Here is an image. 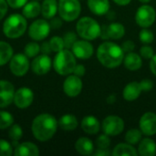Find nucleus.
<instances>
[{"mask_svg":"<svg viewBox=\"0 0 156 156\" xmlns=\"http://www.w3.org/2000/svg\"><path fill=\"white\" fill-rule=\"evenodd\" d=\"M29 69L28 57L26 54H16L10 59V70L11 72L17 76H24Z\"/></svg>","mask_w":156,"mask_h":156,"instance_id":"8","label":"nucleus"},{"mask_svg":"<svg viewBox=\"0 0 156 156\" xmlns=\"http://www.w3.org/2000/svg\"><path fill=\"white\" fill-rule=\"evenodd\" d=\"M142 91L140 82H131L123 90V98L126 101H133L140 96Z\"/></svg>","mask_w":156,"mask_h":156,"instance_id":"20","label":"nucleus"},{"mask_svg":"<svg viewBox=\"0 0 156 156\" xmlns=\"http://www.w3.org/2000/svg\"><path fill=\"white\" fill-rule=\"evenodd\" d=\"M80 4L78 0H59L58 13L65 21H73L80 14Z\"/></svg>","mask_w":156,"mask_h":156,"instance_id":"6","label":"nucleus"},{"mask_svg":"<svg viewBox=\"0 0 156 156\" xmlns=\"http://www.w3.org/2000/svg\"><path fill=\"white\" fill-rule=\"evenodd\" d=\"M150 67H151V70L152 72L156 75V54L153 56L152 58V60H151V63H150Z\"/></svg>","mask_w":156,"mask_h":156,"instance_id":"47","label":"nucleus"},{"mask_svg":"<svg viewBox=\"0 0 156 156\" xmlns=\"http://www.w3.org/2000/svg\"><path fill=\"white\" fill-rule=\"evenodd\" d=\"M49 30H50L49 23H48L46 20L43 19H37L30 25L28 28V34L32 39L40 41L48 36Z\"/></svg>","mask_w":156,"mask_h":156,"instance_id":"9","label":"nucleus"},{"mask_svg":"<svg viewBox=\"0 0 156 156\" xmlns=\"http://www.w3.org/2000/svg\"><path fill=\"white\" fill-rule=\"evenodd\" d=\"M13 149L10 144L5 140H0V156H11Z\"/></svg>","mask_w":156,"mask_h":156,"instance_id":"36","label":"nucleus"},{"mask_svg":"<svg viewBox=\"0 0 156 156\" xmlns=\"http://www.w3.org/2000/svg\"><path fill=\"white\" fill-rule=\"evenodd\" d=\"M15 88L6 80H0V108H5L14 101Z\"/></svg>","mask_w":156,"mask_h":156,"instance_id":"12","label":"nucleus"},{"mask_svg":"<svg viewBox=\"0 0 156 156\" xmlns=\"http://www.w3.org/2000/svg\"><path fill=\"white\" fill-rule=\"evenodd\" d=\"M111 144V140L109 138V135L102 134L98 137L97 139V146L99 149H108Z\"/></svg>","mask_w":156,"mask_h":156,"instance_id":"38","label":"nucleus"},{"mask_svg":"<svg viewBox=\"0 0 156 156\" xmlns=\"http://www.w3.org/2000/svg\"><path fill=\"white\" fill-rule=\"evenodd\" d=\"M58 3L56 0H44L41 5V13L45 18L50 19L55 16L58 11Z\"/></svg>","mask_w":156,"mask_h":156,"instance_id":"25","label":"nucleus"},{"mask_svg":"<svg viewBox=\"0 0 156 156\" xmlns=\"http://www.w3.org/2000/svg\"><path fill=\"white\" fill-rule=\"evenodd\" d=\"M41 12V5L37 1H32L25 5L23 9V15L27 18H34Z\"/></svg>","mask_w":156,"mask_h":156,"instance_id":"27","label":"nucleus"},{"mask_svg":"<svg viewBox=\"0 0 156 156\" xmlns=\"http://www.w3.org/2000/svg\"><path fill=\"white\" fill-rule=\"evenodd\" d=\"M138 154L142 156H154L156 154V144L152 139H144L138 148Z\"/></svg>","mask_w":156,"mask_h":156,"instance_id":"23","label":"nucleus"},{"mask_svg":"<svg viewBox=\"0 0 156 156\" xmlns=\"http://www.w3.org/2000/svg\"><path fill=\"white\" fill-rule=\"evenodd\" d=\"M8 135L11 141L13 142V144L16 145V143L21 139L23 135V131L18 124H14V125H11V128L8 132Z\"/></svg>","mask_w":156,"mask_h":156,"instance_id":"31","label":"nucleus"},{"mask_svg":"<svg viewBox=\"0 0 156 156\" xmlns=\"http://www.w3.org/2000/svg\"><path fill=\"white\" fill-rule=\"evenodd\" d=\"M49 45H50L52 51H54V52H59L65 48L64 40H63V38H61L59 37H53L49 41Z\"/></svg>","mask_w":156,"mask_h":156,"instance_id":"34","label":"nucleus"},{"mask_svg":"<svg viewBox=\"0 0 156 156\" xmlns=\"http://www.w3.org/2000/svg\"><path fill=\"white\" fill-rule=\"evenodd\" d=\"M124 129V122L118 116H108L102 122V130L109 136H117Z\"/></svg>","mask_w":156,"mask_h":156,"instance_id":"10","label":"nucleus"},{"mask_svg":"<svg viewBox=\"0 0 156 156\" xmlns=\"http://www.w3.org/2000/svg\"><path fill=\"white\" fill-rule=\"evenodd\" d=\"M82 130L89 134H96L100 131V122L93 116H87L81 122Z\"/></svg>","mask_w":156,"mask_h":156,"instance_id":"21","label":"nucleus"},{"mask_svg":"<svg viewBox=\"0 0 156 156\" xmlns=\"http://www.w3.org/2000/svg\"><path fill=\"white\" fill-rule=\"evenodd\" d=\"M14 154L16 156H37L39 151L36 144L26 142L16 146Z\"/></svg>","mask_w":156,"mask_h":156,"instance_id":"18","label":"nucleus"},{"mask_svg":"<svg viewBox=\"0 0 156 156\" xmlns=\"http://www.w3.org/2000/svg\"><path fill=\"white\" fill-rule=\"evenodd\" d=\"M75 148L76 151L82 155H90L94 150V145L90 139L82 137L76 142Z\"/></svg>","mask_w":156,"mask_h":156,"instance_id":"22","label":"nucleus"},{"mask_svg":"<svg viewBox=\"0 0 156 156\" xmlns=\"http://www.w3.org/2000/svg\"><path fill=\"white\" fill-rule=\"evenodd\" d=\"M40 51V46L36 42H30L25 47V54L28 58L36 57Z\"/></svg>","mask_w":156,"mask_h":156,"instance_id":"33","label":"nucleus"},{"mask_svg":"<svg viewBox=\"0 0 156 156\" xmlns=\"http://www.w3.org/2000/svg\"><path fill=\"white\" fill-rule=\"evenodd\" d=\"M6 2L12 8H20L27 4V0H6Z\"/></svg>","mask_w":156,"mask_h":156,"instance_id":"40","label":"nucleus"},{"mask_svg":"<svg viewBox=\"0 0 156 156\" xmlns=\"http://www.w3.org/2000/svg\"><path fill=\"white\" fill-rule=\"evenodd\" d=\"M63 40H64V47L67 49H69L71 48L74 43L77 41V36L74 32H68L67 34H65Z\"/></svg>","mask_w":156,"mask_h":156,"instance_id":"35","label":"nucleus"},{"mask_svg":"<svg viewBox=\"0 0 156 156\" xmlns=\"http://www.w3.org/2000/svg\"><path fill=\"white\" fill-rule=\"evenodd\" d=\"M99 61L109 69H113L122 64L124 58V51L122 47L112 42L102 43L97 51Z\"/></svg>","mask_w":156,"mask_h":156,"instance_id":"2","label":"nucleus"},{"mask_svg":"<svg viewBox=\"0 0 156 156\" xmlns=\"http://www.w3.org/2000/svg\"><path fill=\"white\" fill-rule=\"evenodd\" d=\"M140 2H142V3H148V2H150L151 0H139Z\"/></svg>","mask_w":156,"mask_h":156,"instance_id":"50","label":"nucleus"},{"mask_svg":"<svg viewBox=\"0 0 156 156\" xmlns=\"http://www.w3.org/2000/svg\"><path fill=\"white\" fill-rule=\"evenodd\" d=\"M58 126L62 130H65V131H73L78 127L77 118L70 114L64 115L59 119Z\"/></svg>","mask_w":156,"mask_h":156,"instance_id":"26","label":"nucleus"},{"mask_svg":"<svg viewBox=\"0 0 156 156\" xmlns=\"http://www.w3.org/2000/svg\"><path fill=\"white\" fill-rule=\"evenodd\" d=\"M124 66L129 70H138L142 67V58L141 57L133 52H129L126 57L123 58Z\"/></svg>","mask_w":156,"mask_h":156,"instance_id":"24","label":"nucleus"},{"mask_svg":"<svg viewBox=\"0 0 156 156\" xmlns=\"http://www.w3.org/2000/svg\"><path fill=\"white\" fill-rule=\"evenodd\" d=\"M13 123H14V118L9 112H0V129L1 130H5V129L11 127Z\"/></svg>","mask_w":156,"mask_h":156,"instance_id":"32","label":"nucleus"},{"mask_svg":"<svg viewBox=\"0 0 156 156\" xmlns=\"http://www.w3.org/2000/svg\"><path fill=\"white\" fill-rule=\"evenodd\" d=\"M27 26V20L24 16L19 14H13L5 19L3 32L9 38H17L26 32Z\"/></svg>","mask_w":156,"mask_h":156,"instance_id":"3","label":"nucleus"},{"mask_svg":"<svg viewBox=\"0 0 156 156\" xmlns=\"http://www.w3.org/2000/svg\"><path fill=\"white\" fill-rule=\"evenodd\" d=\"M122 48L124 52H132L134 48V43L131 40H128V41H125L122 46Z\"/></svg>","mask_w":156,"mask_h":156,"instance_id":"42","label":"nucleus"},{"mask_svg":"<svg viewBox=\"0 0 156 156\" xmlns=\"http://www.w3.org/2000/svg\"><path fill=\"white\" fill-rule=\"evenodd\" d=\"M101 27L94 19L85 16L79 20L77 23V32L84 39L93 40L101 34Z\"/></svg>","mask_w":156,"mask_h":156,"instance_id":"5","label":"nucleus"},{"mask_svg":"<svg viewBox=\"0 0 156 156\" xmlns=\"http://www.w3.org/2000/svg\"><path fill=\"white\" fill-rule=\"evenodd\" d=\"M58 122L50 114L43 113L36 117L32 123V133L34 137L40 142L50 140L56 133Z\"/></svg>","mask_w":156,"mask_h":156,"instance_id":"1","label":"nucleus"},{"mask_svg":"<svg viewBox=\"0 0 156 156\" xmlns=\"http://www.w3.org/2000/svg\"><path fill=\"white\" fill-rule=\"evenodd\" d=\"M140 54L144 58H152L154 54V49L149 46H144L140 49Z\"/></svg>","mask_w":156,"mask_h":156,"instance_id":"39","label":"nucleus"},{"mask_svg":"<svg viewBox=\"0 0 156 156\" xmlns=\"http://www.w3.org/2000/svg\"><path fill=\"white\" fill-rule=\"evenodd\" d=\"M142 138V132L137 129H132L127 132L125 135V141L129 144H136Z\"/></svg>","mask_w":156,"mask_h":156,"instance_id":"30","label":"nucleus"},{"mask_svg":"<svg viewBox=\"0 0 156 156\" xmlns=\"http://www.w3.org/2000/svg\"><path fill=\"white\" fill-rule=\"evenodd\" d=\"M125 28L120 23H112L110 26H105L101 29L100 36L103 39L108 38H113V39H119L124 36Z\"/></svg>","mask_w":156,"mask_h":156,"instance_id":"14","label":"nucleus"},{"mask_svg":"<svg viewBox=\"0 0 156 156\" xmlns=\"http://www.w3.org/2000/svg\"><path fill=\"white\" fill-rule=\"evenodd\" d=\"M49 25H50V27L56 29V28H59L62 26V22H61L60 18H58V17H52Z\"/></svg>","mask_w":156,"mask_h":156,"instance_id":"46","label":"nucleus"},{"mask_svg":"<svg viewBox=\"0 0 156 156\" xmlns=\"http://www.w3.org/2000/svg\"><path fill=\"white\" fill-rule=\"evenodd\" d=\"M54 69L56 72L59 75H69L74 71L76 67L75 56L69 49H62L58 52L53 62Z\"/></svg>","mask_w":156,"mask_h":156,"instance_id":"4","label":"nucleus"},{"mask_svg":"<svg viewBox=\"0 0 156 156\" xmlns=\"http://www.w3.org/2000/svg\"><path fill=\"white\" fill-rule=\"evenodd\" d=\"M50 68H51V59L46 54L37 56L32 61V70L37 75H44L48 73L50 70Z\"/></svg>","mask_w":156,"mask_h":156,"instance_id":"17","label":"nucleus"},{"mask_svg":"<svg viewBox=\"0 0 156 156\" xmlns=\"http://www.w3.org/2000/svg\"><path fill=\"white\" fill-rule=\"evenodd\" d=\"M140 129L145 135H154L156 133V114L154 112L144 113L140 120Z\"/></svg>","mask_w":156,"mask_h":156,"instance_id":"15","label":"nucleus"},{"mask_svg":"<svg viewBox=\"0 0 156 156\" xmlns=\"http://www.w3.org/2000/svg\"><path fill=\"white\" fill-rule=\"evenodd\" d=\"M113 1L119 5H126L131 2V0H113Z\"/></svg>","mask_w":156,"mask_h":156,"instance_id":"49","label":"nucleus"},{"mask_svg":"<svg viewBox=\"0 0 156 156\" xmlns=\"http://www.w3.org/2000/svg\"><path fill=\"white\" fill-rule=\"evenodd\" d=\"M140 40L141 42L144 43V44H150L154 41V34L151 30H148V29H144L140 32Z\"/></svg>","mask_w":156,"mask_h":156,"instance_id":"37","label":"nucleus"},{"mask_svg":"<svg viewBox=\"0 0 156 156\" xmlns=\"http://www.w3.org/2000/svg\"><path fill=\"white\" fill-rule=\"evenodd\" d=\"M33 1H39V0H33Z\"/></svg>","mask_w":156,"mask_h":156,"instance_id":"51","label":"nucleus"},{"mask_svg":"<svg viewBox=\"0 0 156 156\" xmlns=\"http://www.w3.org/2000/svg\"><path fill=\"white\" fill-rule=\"evenodd\" d=\"M64 92L69 97L78 96L82 90V81L80 77L76 75L69 76L63 84Z\"/></svg>","mask_w":156,"mask_h":156,"instance_id":"13","label":"nucleus"},{"mask_svg":"<svg viewBox=\"0 0 156 156\" xmlns=\"http://www.w3.org/2000/svg\"><path fill=\"white\" fill-rule=\"evenodd\" d=\"M40 51L42 52V54H46V55L50 54V52L52 51V49L50 48L49 42H43L42 45H41V47H40Z\"/></svg>","mask_w":156,"mask_h":156,"instance_id":"45","label":"nucleus"},{"mask_svg":"<svg viewBox=\"0 0 156 156\" xmlns=\"http://www.w3.org/2000/svg\"><path fill=\"white\" fill-rule=\"evenodd\" d=\"M71 48L74 56L81 59H87L93 54L92 45L85 40H77Z\"/></svg>","mask_w":156,"mask_h":156,"instance_id":"16","label":"nucleus"},{"mask_svg":"<svg viewBox=\"0 0 156 156\" xmlns=\"http://www.w3.org/2000/svg\"><path fill=\"white\" fill-rule=\"evenodd\" d=\"M13 57L12 47L4 41H0V66L6 64Z\"/></svg>","mask_w":156,"mask_h":156,"instance_id":"28","label":"nucleus"},{"mask_svg":"<svg viewBox=\"0 0 156 156\" xmlns=\"http://www.w3.org/2000/svg\"><path fill=\"white\" fill-rule=\"evenodd\" d=\"M110 152H109V150L108 149H99V151L95 154V155L96 156H100V155H110Z\"/></svg>","mask_w":156,"mask_h":156,"instance_id":"48","label":"nucleus"},{"mask_svg":"<svg viewBox=\"0 0 156 156\" xmlns=\"http://www.w3.org/2000/svg\"><path fill=\"white\" fill-rule=\"evenodd\" d=\"M140 85H141V88H142L143 91H149L154 87V83L150 80H143L140 82Z\"/></svg>","mask_w":156,"mask_h":156,"instance_id":"41","label":"nucleus"},{"mask_svg":"<svg viewBox=\"0 0 156 156\" xmlns=\"http://www.w3.org/2000/svg\"><path fill=\"white\" fill-rule=\"evenodd\" d=\"M34 100V94L28 88H20L15 91L14 103L19 109H26L31 105Z\"/></svg>","mask_w":156,"mask_h":156,"instance_id":"11","label":"nucleus"},{"mask_svg":"<svg viewBox=\"0 0 156 156\" xmlns=\"http://www.w3.org/2000/svg\"><path fill=\"white\" fill-rule=\"evenodd\" d=\"M7 12V2L5 0H0V20L5 16Z\"/></svg>","mask_w":156,"mask_h":156,"instance_id":"43","label":"nucleus"},{"mask_svg":"<svg viewBox=\"0 0 156 156\" xmlns=\"http://www.w3.org/2000/svg\"><path fill=\"white\" fill-rule=\"evenodd\" d=\"M156 13L154 7L148 5H142L138 8L135 16L136 23L142 27H149L155 21Z\"/></svg>","mask_w":156,"mask_h":156,"instance_id":"7","label":"nucleus"},{"mask_svg":"<svg viewBox=\"0 0 156 156\" xmlns=\"http://www.w3.org/2000/svg\"><path fill=\"white\" fill-rule=\"evenodd\" d=\"M73 72H74V75L78 77H82L85 74V67L83 65H76Z\"/></svg>","mask_w":156,"mask_h":156,"instance_id":"44","label":"nucleus"},{"mask_svg":"<svg viewBox=\"0 0 156 156\" xmlns=\"http://www.w3.org/2000/svg\"><path fill=\"white\" fill-rule=\"evenodd\" d=\"M88 6L95 15H104L110 9L109 0H88Z\"/></svg>","mask_w":156,"mask_h":156,"instance_id":"19","label":"nucleus"},{"mask_svg":"<svg viewBox=\"0 0 156 156\" xmlns=\"http://www.w3.org/2000/svg\"><path fill=\"white\" fill-rule=\"evenodd\" d=\"M112 154L114 156H124V155H131L136 156L138 154L137 151L134 149V147L132 146V144H118L113 152Z\"/></svg>","mask_w":156,"mask_h":156,"instance_id":"29","label":"nucleus"}]
</instances>
